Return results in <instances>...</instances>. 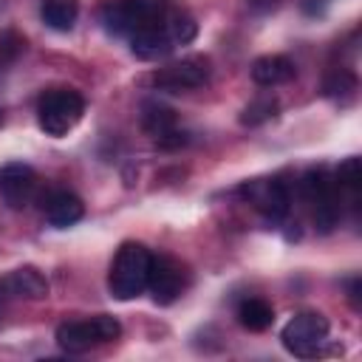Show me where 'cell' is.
Here are the masks:
<instances>
[{"label":"cell","mask_w":362,"mask_h":362,"mask_svg":"<svg viewBox=\"0 0 362 362\" xmlns=\"http://www.w3.org/2000/svg\"><path fill=\"white\" fill-rule=\"evenodd\" d=\"M238 322L249 331H266L274 322V308L260 297H246L238 303Z\"/></svg>","instance_id":"17"},{"label":"cell","mask_w":362,"mask_h":362,"mask_svg":"<svg viewBox=\"0 0 362 362\" xmlns=\"http://www.w3.org/2000/svg\"><path fill=\"white\" fill-rule=\"evenodd\" d=\"M170 14H173V11H170ZM173 48H175V42H173V37H170L167 23H164V25H156V28H147V31H139V34L130 37V51H133L139 59H147V62L167 57Z\"/></svg>","instance_id":"15"},{"label":"cell","mask_w":362,"mask_h":362,"mask_svg":"<svg viewBox=\"0 0 362 362\" xmlns=\"http://www.w3.org/2000/svg\"><path fill=\"white\" fill-rule=\"evenodd\" d=\"M303 198L311 204L320 232H331L339 223V187L328 167H311L300 181Z\"/></svg>","instance_id":"5"},{"label":"cell","mask_w":362,"mask_h":362,"mask_svg":"<svg viewBox=\"0 0 362 362\" xmlns=\"http://www.w3.org/2000/svg\"><path fill=\"white\" fill-rule=\"evenodd\" d=\"M322 88H325V96H334V99L351 96L356 90V76L351 71H345V68H337L334 74L325 76V85Z\"/></svg>","instance_id":"20"},{"label":"cell","mask_w":362,"mask_h":362,"mask_svg":"<svg viewBox=\"0 0 362 362\" xmlns=\"http://www.w3.org/2000/svg\"><path fill=\"white\" fill-rule=\"evenodd\" d=\"M37 192V173L31 164L23 161H11L0 167V198L11 206V209H23L31 204Z\"/></svg>","instance_id":"11"},{"label":"cell","mask_w":362,"mask_h":362,"mask_svg":"<svg viewBox=\"0 0 362 362\" xmlns=\"http://www.w3.org/2000/svg\"><path fill=\"white\" fill-rule=\"evenodd\" d=\"M334 178H337L339 192H348L351 201H354V206H356V201H359V184H362V164H359V158H356V156L345 158V161L334 170Z\"/></svg>","instance_id":"18"},{"label":"cell","mask_w":362,"mask_h":362,"mask_svg":"<svg viewBox=\"0 0 362 362\" xmlns=\"http://www.w3.org/2000/svg\"><path fill=\"white\" fill-rule=\"evenodd\" d=\"M328 331H331V325H328V317L325 314H320V311H300V314H294L283 325L280 342H283V348L291 356L311 359L328 342Z\"/></svg>","instance_id":"6"},{"label":"cell","mask_w":362,"mask_h":362,"mask_svg":"<svg viewBox=\"0 0 362 362\" xmlns=\"http://www.w3.org/2000/svg\"><path fill=\"white\" fill-rule=\"evenodd\" d=\"M150 249L144 243H122L110 272H107V288L116 300H136L147 288V274H150Z\"/></svg>","instance_id":"2"},{"label":"cell","mask_w":362,"mask_h":362,"mask_svg":"<svg viewBox=\"0 0 362 362\" xmlns=\"http://www.w3.org/2000/svg\"><path fill=\"white\" fill-rule=\"evenodd\" d=\"M238 195L243 201H249L269 221H283L291 209L288 187L280 178H252V181L238 187Z\"/></svg>","instance_id":"7"},{"label":"cell","mask_w":362,"mask_h":362,"mask_svg":"<svg viewBox=\"0 0 362 362\" xmlns=\"http://www.w3.org/2000/svg\"><path fill=\"white\" fill-rule=\"evenodd\" d=\"M184 286H187V274H184V269H181L178 260H173V257H167V255H158V257L153 255V257H150L147 288H150V294H153V303H158V305L175 303V300L181 297Z\"/></svg>","instance_id":"10"},{"label":"cell","mask_w":362,"mask_h":362,"mask_svg":"<svg viewBox=\"0 0 362 362\" xmlns=\"http://www.w3.org/2000/svg\"><path fill=\"white\" fill-rule=\"evenodd\" d=\"M359 277H354L351 280V291H348V297H351V303H354V308H359Z\"/></svg>","instance_id":"22"},{"label":"cell","mask_w":362,"mask_h":362,"mask_svg":"<svg viewBox=\"0 0 362 362\" xmlns=\"http://www.w3.org/2000/svg\"><path fill=\"white\" fill-rule=\"evenodd\" d=\"M85 113V99L71 88H51L37 102V124L45 136H65L79 124Z\"/></svg>","instance_id":"4"},{"label":"cell","mask_w":362,"mask_h":362,"mask_svg":"<svg viewBox=\"0 0 362 362\" xmlns=\"http://www.w3.org/2000/svg\"><path fill=\"white\" fill-rule=\"evenodd\" d=\"M40 17L54 31H71L79 17V0H42Z\"/></svg>","instance_id":"16"},{"label":"cell","mask_w":362,"mask_h":362,"mask_svg":"<svg viewBox=\"0 0 362 362\" xmlns=\"http://www.w3.org/2000/svg\"><path fill=\"white\" fill-rule=\"evenodd\" d=\"M170 0H107L99 8V23L107 34L133 37L170 20Z\"/></svg>","instance_id":"1"},{"label":"cell","mask_w":362,"mask_h":362,"mask_svg":"<svg viewBox=\"0 0 362 362\" xmlns=\"http://www.w3.org/2000/svg\"><path fill=\"white\" fill-rule=\"evenodd\" d=\"M42 212H45V221H48L51 226H57V229H68V226H74L76 221H82V215H85V204H82L74 192H68V189H57V192H51V195L45 198Z\"/></svg>","instance_id":"13"},{"label":"cell","mask_w":362,"mask_h":362,"mask_svg":"<svg viewBox=\"0 0 362 362\" xmlns=\"http://www.w3.org/2000/svg\"><path fill=\"white\" fill-rule=\"evenodd\" d=\"M277 107H280V105H277L274 96H257V99H252V102L243 107V113H240V124H246V127H257V124L274 119V116H277Z\"/></svg>","instance_id":"19"},{"label":"cell","mask_w":362,"mask_h":362,"mask_svg":"<svg viewBox=\"0 0 362 362\" xmlns=\"http://www.w3.org/2000/svg\"><path fill=\"white\" fill-rule=\"evenodd\" d=\"M23 48H25V40L17 31H3L0 34V57L3 59H14Z\"/></svg>","instance_id":"21"},{"label":"cell","mask_w":362,"mask_h":362,"mask_svg":"<svg viewBox=\"0 0 362 362\" xmlns=\"http://www.w3.org/2000/svg\"><path fill=\"white\" fill-rule=\"evenodd\" d=\"M297 76V68L288 57L283 54H266V57H257L252 62V79L263 88H274V85H286Z\"/></svg>","instance_id":"14"},{"label":"cell","mask_w":362,"mask_h":362,"mask_svg":"<svg viewBox=\"0 0 362 362\" xmlns=\"http://www.w3.org/2000/svg\"><path fill=\"white\" fill-rule=\"evenodd\" d=\"M150 82L158 90H170V93L192 90V88H201L209 82V62H206V57H187V59H178L173 65L158 68L150 76Z\"/></svg>","instance_id":"8"},{"label":"cell","mask_w":362,"mask_h":362,"mask_svg":"<svg viewBox=\"0 0 362 362\" xmlns=\"http://www.w3.org/2000/svg\"><path fill=\"white\" fill-rule=\"evenodd\" d=\"M141 127L161 150H178L189 141L187 133L178 127L175 110L161 105V102H144L141 105Z\"/></svg>","instance_id":"9"},{"label":"cell","mask_w":362,"mask_h":362,"mask_svg":"<svg viewBox=\"0 0 362 362\" xmlns=\"http://www.w3.org/2000/svg\"><path fill=\"white\" fill-rule=\"evenodd\" d=\"M249 6H252L255 11H269V8L277 6V0H249Z\"/></svg>","instance_id":"23"},{"label":"cell","mask_w":362,"mask_h":362,"mask_svg":"<svg viewBox=\"0 0 362 362\" xmlns=\"http://www.w3.org/2000/svg\"><path fill=\"white\" fill-rule=\"evenodd\" d=\"M0 288L8 300H42V297H48V280L34 266H20V269L8 272L0 280Z\"/></svg>","instance_id":"12"},{"label":"cell","mask_w":362,"mask_h":362,"mask_svg":"<svg viewBox=\"0 0 362 362\" xmlns=\"http://www.w3.org/2000/svg\"><path fill=\"white\" fill-rule=\"evenodd\" d=\"M122 334V325L116 317L110 314H96V317H88V320H65L57 325V345L65 351V354H85L96 345H105V342H113L119 339Z\"/></svg>","instance_id":"3"}]
</instances>
